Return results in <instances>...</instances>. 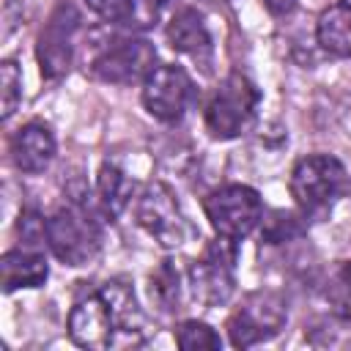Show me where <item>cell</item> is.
Masks as SVG:
<instances>
[{
	"instance_id": "14",
	"label": "cell",
	"mask_w": 351,
	"mask_h": 351,
	"mask_svg": "<svg viewBox=\"0 0 351 351\" xmlns=\"http://www.w3.org/2000/svg\"><path fill=\"white\" fill-rule=\"evenodd\" d=\"M0 277H3L5 293L16 288H38L49 277V266L38 250L19 247V250H8L0 258Z\"/></svg>"
},
{
	"instance_id": "22",
	"label": "cell",
	"mask_w": 351,
	"mask_h": 351,
	"mask_svg": "<svg viewBox=\"0 0 351 351\" xmlns=\"http://www.w3.org/2000/svg\"><path fill=\"white\" fill-rule=\"evenodd\" d=\"M22 99V71L16 60L0 63V118L8 121L16 112V104Z\"/></svg>"
},
{
	"instance_id": "12",
	"label": "cell",
	"mask_w": 351,
	"mask_h": 351,
	"mask_svg": "<svg viewBox=\"0 0 351 351\" xmlns=\"http://www.w3.org/2000/svg\"><path fill=\"white\" fill-rule=\"evenodd\" d=\"M11 159L22 173H44L55 159V134L47 123L30 121L11 137Z\"/></svg>"
},
{
	"instance_id": "26",
	"label": "cell",
	"mask_w": 351,
	"mask_h": 351,
	"mask_svg": "<svg viewBox=\"0 0 351 351\" xmlns=\"http://www.w3.org/2000/svg\"><path fill=\"white\" fill-rule=\"evenodd\" d=\"M340 3H343V5H351V0H340Z\"/></svg>"
},
{
	"instance_id": "4",
	"label": "cell",
	"mask_w": 351,
	"mask_h": 351,
	"mask_svg": "<svg viewBox=\"0 0 351 351\" xmlns=\"http://www.w3.org/2000/svg\"><path fill=\"white\" fill-rule=\"evenodd\" d=\"M239 241L217 236L206 244L203 255L189 266V288L192 296L206 307L225 304L236 291V258Z\"/></svg>"
},
{
	"instance_id": "20",
	"label": "cell",
	"mask_w": 351,
	"mask_h": 351,
	"mask_svg": "<svg viewBox=\"0 0 351 351\" xmlns=\"http://www.w3.org/2000/svg\"><path fill=\"white\" fill-rule=\"evenodd\" d=\"M324 299L337 318L351 321V261H343L329 274V280L324 282Z\"/></svg>"
},
{
	"instance_id": "21",
	"label": "cell",
	"mask_w": 351,
	"mask_h": 351,
	"mask_svg": "<svg viewBox=\"0 0 351 351\" xmlns=\"http://www.w3.org/2000/svg\"><path fill=\"white\" fill-rule=\"evenodd\" d=\"M176 343H178V348H184V351H200V348H222V340H219V335L208 326V324H203V321H181L178 326H176Z\"/></svg>"
},
{
	"instance_id": "25",
	"label": "cell",
	"mask_w": 351,
	"mask_h": 351,
	"mask_svg": "<svg viewBox=\"0 0 351 351\" xmlns=\"http://www.w3.org/2000/svg\"><path fill=\"white\" fill-rule=\"evenodd\" d=\"M263 5L269 8V14H274V16H285V14L293 11L296 0H263Z\"/></svg>"
},
{
	"instance_id": "2",
	"label": "cell",
	"mask_w": 351,
	"mask_h": 351,
	"mask_svg": "<svg viewBox=\"0 0 351 351\" xmlns=\"http://www.w3.org/2000/svg\"><path fill=\"white\" fill-rule=\"evenodd\" d=\"M104 233L93 208L74 197L47 219V247L66 266H85L101 250Z\"/></svg>"
},
{
	"instance_id": "24",
	"label": "cell",
	"mask_w": 351,
	"mask_h": 351,
	"mask_svg": "<svg viewBox=\"0 0 351 351\" xmlns=\"http://www.w3.org/2000/svg\"><path fill=\"white\" fill-rule=\"evenodd\" d=\"M19 236H22V244H38V241H47V219L36 211H22L19 214V225H16Z\"/></svg>"
},
{
	"instance_id": "16",
	"label": "cell",
	"mask_w": 351,
	"mask_h": 351,
	"mask_svg": "<svg viewBox=\"0 0 351 351\" xmlns=\"http://www.w3.org/2000/svg\"><path fill=\"white\" fill-rule=\"evenodd\" d=\"M132 178L115 165V162H104L96 178V197H99V208L104 217L115 219L123 214V208L132 200Z\"/></svg>"
},
{
	"instance_id": "6",
	"label": "cell",
	"mask_w": 351,
	"mask_h": 351,
	"mask_svg": "<svg viewBox=\"0 0 351 351\" xmlns=\"http://www.w3.org/2000/svg\"><path fill=\"white\" fill-rule=\"evenodd\" d=\"M203 208L214 233L236 241L247 239L263 219V200L247 184H228L214 189L203 200Z\"/></svg>"
},
{
	"instance_id": "1",
	"label": "cell",
	"mask_w": 351,
	"mask_h": 351,
	"mask_svg": "<svg viewBox=\"0 0 351 351\" xmlns=\"http://www.w3.org/2000/svg\"><path fill=\"white\" fill-rule=\"evenodd\" d=\"M351 186L348 170L337 156L310 154L291 170V197L304 217H324Z\"/></svg>"
},
{
	"instance_id": "15",
	"label": "cell",
	"mask_w": 351,
	"mask_h": 351,
	"mask_svg": "<svg viewBox=\"0 0 351 351\" xmlns=\"http://www.w3.org/2000/svg\"><path fill=\"white\" fill-rule=\"evenodd\" d=\"M104 296L110 299L112 304V313L118 318V326H121V343L123 346H137L143 343L145 337V318H143V310L137 304V296L132 291V285L126 280H110L101 285Z\"/></svg>"
},
{
	"instance_id": "3",
	"label": "cell",
	"mask_w": 351,
	"mask_h": 351,
	"mask_svg": "<svg viewBox=\"0 0 351 351\" xmlns=\"http://www.w3.org/2000/svg\"><path fill=\"white\" fill-rule=\"evenodd\" d=\"M258 104H261L258 85L247 74L230 71L206 104L208 134L217 140H233V137L244 134L255 123Z\"/></svg>"
},
{
	"instance_id": "10",
	"label": "cell",
	"mask_w": 351,
	"mask_h": 351,
	"mask_svg": "<svg viewBox=\"0 0 351 351\" xmlns=\"http://www.w3.org/2000/svg\"><path fill=\"white\" fill-rule=\"evenodd\" d=\"M69 337L80 348H93V351L121 346V326L101 288L74 302L69 313Z\"/></svg>"
},
{
	"instance_id": "19",
	"label": "cell",
	"mask_w": 351,
	"mask_h": 351,
	"mask_svg": "<svg viewBox=\"0 0 351 351\" xmlns=\"http://www.w3.org/2000/svg\"><path fill=\"white\" fill-rule=\"evenodd\" d=\"M148 296L151 302L162 310V313H173L178 310V302H181V280H178V271L170 261H162L151 277H148Z\"/></svg>"
},
{
	"instance_id": "8",
	"label": "cell",
	"mask_w": 351,
	"mask_h": 351,
	"mask_svg": "<svg viewBox=\"0 0 351 351\" xmlns=\"http://www.w3.org/2000/svg\"><path fill=\"white\" fill-rule=\"evenodd\" d=\"M77 30H80V11H77L74 0L58 3L36 41V58H38L44 80L55 82L69 71L71 58H74Z\"/></svg>"
},
{
	"instance_id": "13",
	"label": "cell",
	"mask_w": 351,
	"mask_h": 351,
	"mask_svg": "<svg viewBox=\"0 0 351 351\" xmlns=\"http://www.w3.org/2000/svg\"><path fill=\"white\" fill-rule=\"evenodd\" d=\"M167 44L181 52V55H189L200 63H208L211 60V33H208V25L203 19L200 11L195 8H181L173 14V19L167 22Z\"/></svg>"
},
{
	"instance_id": "17",
	"label": "cell",
	"mask_w": 351,
	"mask_h": 351,
	"mask_svg": "<svg viewBox=\"0 0 351 351\" xmlns=\"http://www.w3.org/2000/svg\"><path fill=\"white\" fill-rule=\"evenodd\" d=\"M85 5L104 22L123 27H145L159 16V8L151 0H85Z\"/></svg>"
},
{
	"instance_id": "5",
	"label": "cell",
	"mask_w": 351,
	"mask_h": 351,
	"mask_svg": "<svg viewBox=\"0 0 351 351\" xmlns=\"http://www.w3.org/2000/svg\"><path fill=\"white\" fill-rule=\"evenodd\" d=\"M156 69V47L143 36H118L93 55L90 71L110 85H134Z\"/></svg>"
},
{
	"instance_id": "23",
	"label": "cell",
	"mask_w": 351,
	"mask_h": 351,
	"mask_svg": "<svg viewBox=\"0 0 351 351\" xmlns=\"http://www.w3.org/2000/svg\"><path fill=\"white\" fill-rule=\"evenodd\" d=\"M299 233H302L299 219H296L293 214H282V211H277V214L266 222L263 241H269V244H280V241H288V239H293V236H299Z\"/></svg>"
},
{
	"instance_id": "18",
	"label": "cell",
	"mask_w": 351,
	"mask_h": 351,
	"mask_svg": "<svg viewBox=\"0 0 351 351\" xmlns=\"http://www.w3.org/2000/svg\"><path fill=\"white\" fill-rule=\"evenodd\" d=\"M318 44L340 58H351V5H332L318 16L315 25Z\"/></svg>"
},
{
	"instance_id": "11",
	"label": "cell",
	"mask_w": 351,
	"mask_h": 351,
	"mask_svg": "<svg viewBox=\"0 0 351 351\" xmlns=\"http://www.w3.org/2000/svg\"><path fill=\"white\" fill-rule=\"evenodd\" d=\"M195 85L189 74L176 63L156 66L143 82V107L162 123H176L192 101Z\"/></svg>"
},
{
	"instance_id": "7",
	"label": "cell",
	"mask_w": 351,
	"mask_h": 351,
	"mask_svg": "<svg viewBox=\"0 0 351 351\" xmlns=\"http://www.w3.org/2000/svg\"><path fill=\"white\" fill-rule=\"evenodd\" d=\"M134 219L165 250H176L186 239V222L178 208V200L173 189L162 181H154L143 189L134 206Z\"/></svg>"
},
{
	"instance_id": "9",
	"label": "cell",
	"mask_w": 351,
	"mask_h": 351,
	"mask_svg": "<svg viewBox=\"0 0 351 351\" xmlns=\"http://www.w3.org/2000/svg\"><path fill=\"white\" fill-rule=\"evenodd\" d=\"M285 324V304L271 291L250 293L247 302L228 318V337L233 348H250L274 337Z\"/></svg>"
}]
</instances>
